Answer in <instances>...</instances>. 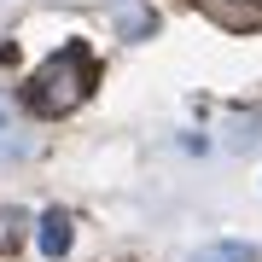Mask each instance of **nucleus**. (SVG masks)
<instances>
[{"label": "nucleus", "mask_w": 262, "mask_h": 262, "mask_svg": "<svg viewBox=\"0 0 262 262\" xmlns=\"http://www.w3.org/2000/svg\"><path fill=\"white\" fill-rule=\"evenodd\" d=\"M88 88H94V53H88L82 41H70V47H58L47 64L35 70L29 105H35L41 117H64V111H76V105L88 99Z\"/></svg>", "instance_id": "nucleus-1"}, {"label": "nucleus", "mask_w": 262, "mask_h": 262, "mask_svg": "<svg viewBox=\"0 0 262 262\" xmlns=\"http://www.w3.org/2000/svg\"><path fill=\"white\" fill-rule=\"evenodd\" d=\"M198 6H204L210 18H215V24L239 29V35H245V29H256V24H262V12H256V6H239V0H198Z\"/></svg>", "instance_id": "nucleus-2"}, {"label": "nucleus", "mask_w": 262, "mask_h": 262, "mask_svg": "<svg viewBox=\"0 0 262 262\" xmlns=\"http://www.w3.org/2000/svg\"><path fill=\"white\" fill-rule=\"evenodd\" d=\"M70 251V215L64 210H47V215H41V256H64Z\"/></svg>", "instance_id": "nucleus-3"}, {"label": "nucleus", "mask_w": 262, "mask_h": 262, "mask_svg": "<svg viewBox=\"0 0 262 262\" xmlns=\"http://www.w3.org/2000/svg\"><path fill=\"white\" fill-rule=\"evenodd\" d=\"M192 262H256V251H251V245H239V239H222V245H204Z\"/></svg>", "instance_id": "nucleus-4"}, {"label": "nucleus", "mask_w": 262, "mask_h": 262, "mask_svg": "<svg viewBox=\"0 0 262 262\" xmlns=\"http://www.w3.org/2000/svg\"><path fill=\"white\" fill-rule=\"evenodd\" d=\"M24 233H29V215L24 210H0V251H12Z\"/></svg>", "instance_id": "nucleus-5"}, {"label": "nucleus", "mask_w": 262, "mask_h": 262, "mask_svg": "<svg viewBox=\"0 0 262 262\" xmlns=\"http://www.w3.org/2000/svg\"><path fill=\"white\" fill-rule=\"evenodd\" d=\"M12 151H24V140L12 134V111H6V99H0V158H12Z\"/></svg>", "instance_id": "nucleus-6"}]
</instances>
